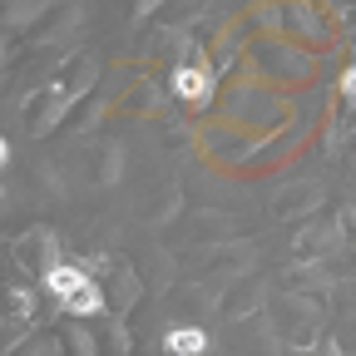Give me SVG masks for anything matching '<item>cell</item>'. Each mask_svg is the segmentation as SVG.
<instances>
[{"label": "cell", "instance_id": "1", "mask_svg": "<svg viewBox=\"0 0 356 356\" xmlns=\"http://www.w3.org/2000/svg\"><path fill=\"white\" fill-rule=\"evenodd\" d=\"M282 337L292 341V346H312V341H317V327H322V317H317V307H312V302H302V297H287L282 307Z\"/></svg>", "mask_w": 356, "mask_h": 356}, {"label": "cell", "instance_id": "2", "mask_svg": "<svg viewBox=\"0 0 356 356\" xmlns=\"http://www.w3.org/2000/svg\"><path fill=\"white\" fill-rule=\"evenodd\" d=\"M15 257H20V267H30V273H40V277H50L55 267H60L55 233H25V238L15 243Z\"/></svg>", "mask_w": 356, "mask_h": 356}, {"label": "cell", "instance_id": "3", "mask_svg": "<svg viewBox=\"0 0 356 356\" xmlns=\"http://www.w3.org/2000/svg\"><path fill=\"white\" fill-rule=\"evenodd\" d=\"M173 95H178V99H188V104H203V99L213 95V74L203 70V60L173 70Z\"/></svg>", "mask_w": 356, "mask_h": 356}, {"label": "cell", "instance_id": "4", "mask_svg": "<svg viewBox=\"0 0 356 356\" xmlns=\"http://www.w3.org/2000/svg\"><path fill=\"white\" fill-rule=\"evenodd\" d=\"M163 346H168V356H203L208 351V332L203 327H178V332L163 337Z\"/></svg>", "mask_w": 356, "mask_h": 356}, {"label": "cell", "instance_id": "5", "mask_svg": "<svg viewBox=\"0 0 356 356\" xmlns=\"http://www.w3.org/2000/svg\"><path fill=\"white\" fill-rule=\"evenodd\" d=\"M44 282H50V292L65 302V297H74V292H79L89 277H84V267H70V262H60V267H55V273L44 277Z\"/></svg>", "mask_w": 356, "mask_h": 356}, {"label": "cell", "instance_id": "6", "mask_svg": "<svg viewBox=\"0 0 356 356\" xmlns=\"http://www.w3.org/2000/svg\"><path fill=\"white\" fill-rule=\"evenodd\" d=\"M60 307L70 312V317H95V312L104 307V297H99V287H95V282H84V287H79L74 297H65Z\"/></svg>", "mask_w": 356, "mask_h": 356}, {"label": "cell", "instance_id": "7", "mask_svg": "<svg viewBox=\"0 0 356 356\" xmlns=\"http://www.w3.org/2000/svg\"><path fill=\"white\" fill-rule=\"evenodd\" d=\"M30 312H35V302H30V292H25V287H10V346H15V337H20V327L30 322Z\"/></svg>", "mask_w": 356, "mask_h": 356}, {"label": "cell", "instance_id": "8", "mask_svg": "<svg viewBox=\"0 0 356 356\" xmlns=\"http://www.w3.org/2000/svg\"><path fill=\"white\" fill-rule=\"evenodd\" d=\"M322 203V193L317 188H292L282 203H277V218H287V213H302V208H317Z\"/></svg>", "mask_w": 356, "mask_h": 356}, {"label": "cell", "instance_id": "9", "mask_svg": "<svg viewBox=\"0 0 356 356\" xmlns=\"http://www.w3.org/2000/svg\"><path fill=\"white\" fill-rule=\"evenodd\" d=\"M134 297H139V287H134V277H129V273H114V307L124 312V307H129Z\"/></svg>", "mask_w": 356, "mask_h": 356}, {"label": "cell", "instance_id": "10", "mask_svg": "<svg viewBox=\"0 0 356 356\" xmlns=\"http://www.w3.org/2000/svg\"><path fill=\"white\" fill-rule=\"evenodd\" d=\"M79 356H95V341H89V332H79V327H70V337H65Z\"/></svg>", "mask_w": 356, "mask_h": 356}, {"label": "cell", "instance_id": "11", "mask_svg": "<svg viewBox=\"0 0 356 356\" xmlns=\"http://www.w3.org/2000/svg\"><path fill=\"white\" fill-rule=\"evenodd\" d=\"M341 89H346V99L356 104V70H346V79H341Z\"/></svg>", "mask_w": 356, "mask_h": 356}, {"label": "cell", "instance_id": "12", "mask_svg": "<svg viewBox=\"0 0 356 356\" xmlns=\"http://www.w3.org/2000/svg\"><path fill=\"white\" fill-rule=\"evenodd\" d=\"M159 6H163V0H139V20H144V15H154Z\"/></svg>", "mask_w": 356, "mask_h": 356}, {"label": "cell", "instance_id": "13", "mask_svg": "<svg viewBox=\"0 0 356 356\" xmlns=\"http://www.w3.org/2000/svg\"><path fill=\"white\" fill-rule=\"evenodd\" d=\"M346 222H351V228H356V208H351V213H346Z\"/></svg>", "mask_w": 356, "mask_h": 356}]
</instances>
